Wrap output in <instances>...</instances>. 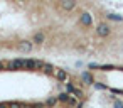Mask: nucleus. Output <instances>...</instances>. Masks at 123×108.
I'll use <instances>...</instances> for the list:
<instances>
[{
  "mask_svg": "<svg viewBox=\"0 0 123 108\" xmlns=\"http://www.w3.org/2000/svg\"><path fill=\"white\" fill-rule=\"evenodd\" d=\"M44 68V63L41 59H25V69H41Z\"/></svg>",
  "mask_w": 123,
  "mask_h": 108,
  "instance_id": "nucleus-1",
  "label": "nucleus"
},
{
  "mask_svg": "<svg viewBox=\"0 0 123 108\" xmlns=\"http://www.w3.org/2000/svg\"><path fill=\"white\" fill-rule=\"evenodd\" d=\"M9 69H14V71L25 69V59H14V61H10L9 63Z\"/></svg>",
  "mask_w": 123,
  "mask_h": 108,
  "instance_id": "nucleus-2",
  "label": "nucleus"
},
{
  "mask_svg": "<svg viewBox=\"0 0 123 108\" xmlns=\"http://www.w3.org/2000/svg\"><path fill=\"white\" fill-rule=\"evenodd\" d=\"M110 27L106 25V24H99L98 25V29H96V34L99 36V37H106V36H110Z\"/></svg>",
  "mask_w": 123,
  "mask_h": 108,
  "instance_id": "nucleus-3",
  "label": "nucleus"
},
{
  "mask_svg": "<svg viewBox=\"0 0 123 108\" xmlns=\"http://www.w3.org/2000/svg\"><path fill=\"white\" fill-rule=\"evenodd\" d=\"M81 24L83 25H91V22H93V19H91V15L88 14V12H84V14H81Z\"/></svg>",
  "mask_w": 123,
  "mask_h": 108,
  "instance_id": "nucleus-4",
  "label": "nucleus"
},
{
  "mask_svg": "<svg viewBox=\"0 0 123 108\" xmlns=\"http://www.w3.org/2000/svg\"><path fill=\"white\" fill-rule=\"evenodd\" d=\"M81 79L86 83V84H94V79H93V76L88 73V71H84V73H81Z\"/></svg>",
  "mask_w": 123,
  "mask_h": 108,
  "instance_id": "nucleus-5",
  "label": "nucleus"
},
{
  "mask_svg": "<svg viewBox=\"0 0 123 108\" xmlns=\"http://www.w3.org/2000/svg\"><path fill=\"white\" fill-rule=\"evenodd\" d=\"M56 78H57L59 81H66V79H68V73H66L64 69H57V71H56Z\"/></svg>",
  "mask_w": 123,
  "mask_h": 108,
  "instance_id": "nucleus-6",
  "label": "nucleus"
},
{
  "mask_svg": "<svg viewBox=\"0 0 123 108\" xmlns=\"http://www.w3.org/2000/svg\"><path fill=\"white\" fill-rule=\"evenodd\" d=\"M57 100H59L61 103H69V100H71V96H69L68 93H61V95H57Z\"/></svg>",
  "mask_w": 123,
  "mask_h": 108,
  "instance_id": "nucleus-7",
  "label": "nucleus"
},
{
  "mask_svg": "<svg viewBox=\"0 0 123 108\" xmlns=\"http://www.w3.org/2000/svg\"><path fill=\"white\" fill-rule=\"evenodd\" d=\"M9 108H27V105L19 103V101H10V103H9Z\"/></svg>",
  "mask_w": 123,
  "mask_h": 108,
  "instance_id": "nucleus-8",
  "label": "nucleus"
},
{
  "mask_svg": "<svg viewBox=\"0 0 123 108\" xmlns=\"http://www.w3.org/2000/svg\"><path fill=\"white\" fill-rule=\"evenodd\" d=\"M106 17H108L110 20H116V22H121V20H123V17H121V15H118V14H108Z\"/></svg>",
  "mask_w": 123,
  "mask_h": 108,
  "instance_id": "nucleus-9",
  "label": "nucleus"
},
{
  "mask_svg": "<svg viewBox=\"0 0 123 108\" xmlns=\"http://www.w3.org/2000/svg\"><path fill=\"white\" fill-rule=\"evenodd\" d=\"M20 49H22V51H31V49H32V44L27 42V41H24V42L20 44Z\"/></svg>",
  "mask_w": 123,
  "mask_h": 108,
  "instance_id": "nucleus-10",
  "label": "nucleus"
},
{
  "mask_svg": "<svg viewBox=\"0 0 123 108\" xmlns=\"http://www.w3.org/2000/svg\"><path fill=\"white\" fill-rule=\"evenodd\" d=\"M42 69H44V73H46V74H52V73H54L52 64H44V68H42Z\"/></svg>",
  "mask_w": 123,
  "mask_h": 108,
  "instance_id": "nucleus-11",
  "label": "nucleus"
},
{
  "mask_svg": "<svg viewBox=\"0 0 123 108\" xmlns=\"http://www.w3.org/2000/svg\"><path fill=\"white\" fill-rule=\"evenodd\" d=\"M74 2H62V9H66V10H71V9H74Z\"/></svg>",
  "mask_w": 123,
  "mask_h": 108,
  "instance_id": "nucleus-12",
  "label": "nucleus"
},
{
  "mask_svg": "<svg viewBox=\"0 0 123 108\" xmlns=\"http://www.w3.org/2000/svg\"><path fill=\"white\" fill-rule=\"evenodd\" d=\"M34 42H36V44L44 42V34H36V36H34Z\"/></svg>",
  "mask_w": 123,
  "mask_h": 108,
  "instance_id": "nucleus-13",
  "label": "nucleus"
},
{
  "mask_svg": "<svg viewBox=\"0 0 123 108\" xmlns=\"http://www.w3.org/2000/svg\"><path fill=\"white\" fill-rule=\"evenodd\" d=\"M57 101H59L57 98H49V100L46 101V105H47V106H54V105H56Z\"/></svg>",
  "mask_w": 123,
  "mask_h": 108,
  "instance_id": "nucleus-14",
  "label": "nucleus"
},
{
  "mask_svg": "<svg viewBox=\"0 0 123 108\" xmlns=\"http://www.w3.org/2000/svg\"><path fill=\"white\" fill-rule=\"evenodd\" d=\"M99 69H103V71H110V69H115V66H111V64H103V66H99Z\"/></svg>",
  "mask_w": 123,
  "mask_h": 108,
  "instance_id": "nucleus-15",
  "label": "nucleus"
},
{
  "mask_svg": "<svg viewBox=\"0 0 123 108\" xmlns=\"http://www.w3.org/2000/svg\"><path fill=\"white\" fill-rule=\"evenodd\" d=\"M27 108H44L42 103H32V105H27Z\"/></svg>",
  "mask_w": 123,
  "mask_h": 108,
  "instance_id": "nucleus-16",
  "label": "nucleus"
},
{
  "mask_svg": "<svg viewBox=\"0 0 123 108\" xmlns=\"http://www.w3.org/2000/svg\"><path fill=\"white\" fill-rule=\"evenodd\" d=\"M73 95H74L76 98H81V96H83V91H79V89H76V88H74V91H73Z\"/></svg>",
  "mask_w": 123,
  "mask_h": 108,
  "instance_id": "nucleus-17",
  "label": "nucleus"
},
{
  "mask_svg": "<svg viewBox=\"0 0 123 108\" xmlns=\"http://www.w3.org/2000/svg\"><path fill=\"white\" fill-rule=\"evenodd\" d=\"M66 89H68V93H73V91H74V86H73L71 83H68V84H66Z\"/></svg>",
  "mask_w": 123,
  "mask_h": 108,
  "instance_id": "nucleus-18",
  "label": "nucleus"
},
{
  "mask_svg": "<svg viewBox=\"0 0 123 108\" xmlns=\"http://www.w3.org/2000/svg\"><path fill=\"white\" fill-rule=\"evenodd\" d=\"M94 86H96L98 89H106V86H105V84H101V83H94Z\"/></svg>",
  "mask_w": 123,
  "mask_h": 108,
  "instance_id": "nucleus-19",
  "label": "nucleus"
},
{
  "mask_svg": "<svg viewBox=\"0 0 123 108\" xmlns=\"http://www.w3.org/2000/svg\"><path fill=\"white\" fill-rule=\"evenodd\" d=\"M115 108H123V103L121 101H115Z\"/></svg>",
  "mask_w": 123,
  "mask_h": 108,
  "instance_id": "nucleus-20",
  "label": "nucleus"
},
{
  "mask_svg": "<svg viewBox=\"0 0 123 108\" xmlns=\"http://www.w3.org/2000/svg\"><path fill=\"white\" fill-rule=\"evenodd\" d=\"M68 105H71V106H74V105H76V100H74V98H71V100H69V103H68Z\"/></svg>",
  "mask_w": 123,
  "mask_h": 108,
  "instance_id": "nucleus-21",
  "label": "nucleus"
},
{
  "mask_svg": "<svg viewBox=\"0 0 123 108\" xmlns=\"http://www.w3.org/2000/svg\"><path fill=\"white\" fill-rule=\"evenodd\" d=\"M111 91H113V93H116V95H123V91H121V89H111Z\"/></svg>",
  "mask_w": 123,
  "mask_h": 108,
  "instance_id": "nucleus-22",
  "label": "nucleus"
},
{
  "mask_svg": "<svg viewBox=\"0 0 123 108\" xmlns=\"http://www.w3.org/2000/svg\"><path fill=\"white\" fill-rule=\"evenodd\" d=\"M0 108H9V103H0Z\"/></svg>",
  "mask_w": 123,
  "mask_h": 108,
  "instance_id": "nucleus-23",
  "label": "nucleus"
},
{
  "mask_svg": "<svg viewBox=\"0 0 123 108\" xmlns=\"http://www.w3.org/2000/svg\"><path fill=\"white\" fill-rule=\"evenodd\" d=\"M4 68H5V66H4V63H0V71H2Z\"/></svg>",
  "mask_w": 123,
  "mask_h": 108,
  "instance_id": "nucleus-24",
  "label": "nucleus"
}]
</instances>
